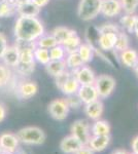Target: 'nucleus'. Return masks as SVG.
<instances>
[{
    "instance_id": "nucleus-46",
    "label": "nucleus",
    "mask_w": 138,
    "mask_h": 154,
    "mask_svg": "<svg viewBox=\"0 0 138 154\" xmlns=\"http://www.w3.org/2000/svg\"><path fill=\"white\" fill-rule=\"evenodd\" d=\"M1 154H16V153H7V152H2Z\"/></svg>"
},
{
    "instance_id": "nucleus-45",
    "label": "nucleus",
    "mask_w": 138,
    "mask_h": 154,
    "mask_svg": "<svg viewBox=\"0 0 138 154\" xmlns=\"http://www.w3.org/2000/svg\"><path fill=\"white\" fill-rule=\"evenodd\" d=\"M16 1V3H18V2H21V1H24V0H14Z\"/></svg>"
},
{
    "instance_id": "nucleus-2",
    "label": "nucleus",
    "mask_w": 138,
    "mask_h": 154,
    "mask_svg": "<svg viewBox=\"0 0 138 154\" xmlns=\"http://www.w3.org/2000/svg\"><path fill=\"white\" fill-rule=\"evenodd\" d=\"M20 143L30 146L42 145L47 140V135L42 128L38 126H26L17 133Z\"/></svg>"
},
{
    "instance_id": "nucleus-10",
    "label": "nucleus",
    "mask_w": 138,
    "mask_h": 154,
    "mask_svg": "<svg viewBox=\"0 0 138 154\" xmlns=\"http://www.w3.org/2000/svg\"><path fill=\"white\" fill-rule=\"evenodd\" d=\"M19 138L17 134L4 133L0 135V146L2 148V152L16 153L19 149Z\"/></svg>"
},
{
    "instance_id": "nucleus-9",
    "label": "nucleus",
    "mask_w": 138,
    "mask_h": 154,
    "mask_svg": "<svg viewBox=\"0 0 138 154\" xmlns=\"http://www.w3.org/2000/svg\"><path fill=\"white\" fill-rule=\"evenodd\" d=\"M73 74L81 85H92L96 80V74L94 70L88 65L79 67V69L73 71Z\"/></svg>"
},
{
    "instance_id": "nucleus-31",
    "label": "nucleus",
    "mask_w": 138,
    "mask_h": 154,
    "mask_svg": "<svg viewBox=\"0 0 138 154\" xmlns=\"http://www.w3.org/2000/svg\"><path fill=\"white\" fill-rule=\"evenodd\" d=\"M50 59L53 61H61V60H65L67 56V53L61 44H57L54 48L50 49Z\"/></svg>"
},
{
    "instance_id": "nucleus-21",
    "label": "nucleus",
    "mask_w": 138,
    "mask_h": 154,
    "mask_svg": "<svg viewBox=\"0 0 138 154\" xmlns=\"http://www.w3.org/2000/svg\"><path fill=\"white\" fill-rule=\"evenodd\" d=\"M51 33H52V35L55 37V39L57 40L58 44H63L70 36H72L73 34L76 33V31H74L73 29L68 28V27L58 26L56 28L53 29V31Z\"/></svg>"
},
{
    "instance_id": "nucleus-8",
    "label": "nucleus",
    "mask_w": 138,
    "mask_h": 154,
    "mask_svg": "<svg viewBox=\"0 0 138 154\" xmlns=\"http://www.w3.org/2000/svg\"><path fill=\"white\" fill-rule=\"evenodd\" d=\"M123 9L120 0H102L100 14H102L104 18H115V17H119Z\"/></svg>"
},
{
    "instance_id": "nucleus-3",
    "label": "nucleus",
    "mask_w": 138,
    "mask_h": 154,
    "mask_svg": "<svg viewBox=\"0 0 138 154\" xmlns=\"http://www.w3.org/2000/svg\"><path fill=\"white\" fill-rule=\"evenodd\" d=\"M102 0H79L77 5V17L84 22L96 19L101 11Z\"/></svg>"
},
{
    "instance_id": "nucleus-47",
    "label": "nucleus",
    "mask_w": 138,
    "mask_h": 154,
    "mask_svg": "<svg viewBox=\"0 0 138 154\" xmlns=\"http://www.w3.org/2000/svg\"><path fill=\"white\" fill-rule=\"evenodd\" d=\"M2 153V148H1V146H0V154Z\"/></svg>"
},
{
    "instance_id": "nucleus-24",
    "label": "nucleus",
    "mask_w": 138,
    "mask_h": 154,
    "mask_svg": "<svg viewBox=\"0 0 138 154\" xmlns=\"http://www.w3.org/2000/svg\"><path fill=\"white\" fill-rule=\"evenodd\" d=\"M17 14V3L14 0H0V18H8Z\"/></svg>"
},
{
    "instance_id": "nucleus-14",
    "label": "nucleus",
    "mask_w": 138,
    "mask_h": 154,
    "mask_svg": "<svg viewBox=\"0 0 138 154\" xmlns=\"http://www.w3.org/2000/svg\"><path fill=\"white\" fill-rule=\"evenodd\" d=\"M41 11V8L32 3L30 0H24V1L17 3V14L21 17H38Z\"/></svg>"
},
{
    "instance_id": "nucleus-39",
    "label": "nucleus",
    "mask_w": 138,
    "mask_h": 154,
    "mask_svg": "<svg viewBox=\"0 0 138 154\" xmlns=\"http://www.w3.org/2000/svg\"><path fill=\"white\" fill-rule=\"evenodd\" d=\"M131 148H132V153L138 154V136L133 138L131 142Z\"/></svg>"
},
{
    "instance_id": "nucleus-7",
    "label": "nucleus",
    "mask_w": 138,
    "mask_h": 154,
    "mask_svg": "<svg viewBox=\"0 0 138 154\" xmlns=\"http://www.w3.org/2000/svg\"><path fill=\"white\" fill-rule=\"evenodd\" d=\"M38 91V84L32 80H22L17 85L16 94L22 100L33 98Z\"/></svg>"
},
{
    "instance_id": "nucleus-27",
    "label": "nucleus",
    "mask_w": 138,
    "mask_h": 154,
    "mask_svg": "<svg viewBox=\"0 0 138 154\" xmlns=\"http://www.w3.org/2000/svg\"><path fill=\"white\" fill-rule=\"evenodd\" d=\"M82 43V38L77 35V33H75L72 36H70L63 44H61V45H63V48H65L66 53L69 54V53L77 51V49H79V48L81 46Z\"/></svg>"
},
{
    "instance_id": "nucleus-19",
    "label": "nucleus",
    "mask_w": 138,
    "mask_h": 154,
    "mask_svg": "<svg viewBox=\"0 0 138 154\" xmlns=\"http://www.w3.org/2000/svg\"><path fill=\"white\" fill-rule=\"evenodd\" d=\"M119 59L121 63L127 68H132L135 66V64L138 62V53L134 48H127L125 51L119 53Z\"/></svg>"
},
{
    "instance_id": "nucleus-5",
    "label": "nucleus",
    "mask_w": 138,
    "mask_h": 154,
    "mask_svg": "<svg viewBox=\"0 0 138 154\" xmlns=\"http://www.w3.org/2000/svg\"><path fill=\"white\" fill-rule=\"evenodd\" d=\"M70 135L79 139L84 145H87L91 139V125L86 119H77L70 126Z\"/></svg>"
},
{
    "instance_id": "nucleus-4",
    "label": "nucleus",
    "mask_w": 138,
    "mask_h": 154,
    "mask_svg": "<svg viewBox=\"0 0 138 154\" xmlns=\"http://www.w3.org/2000/svg\"><path fill=\"white\" fill-rule=\"evenodd\" d=\"M97 89L99 99H107L112 95L117 86V81L111 75L108 74H101L96 76V80L94 83Z\"/></svg>"
},
{
    "instance_id": "nucleus-33",
    "label": "nucleus",
    "mask_w": 138,
    "mask_h": 154,
    "mask_svg": "<svg viewBox=\"0 0 138 154\" xmlns=\"http://www.w3.org/2000/svg\"><path fill=\"white\" fill-rule=\"evenodd\" d=\"M14 69H16L18 74H20V75L23 76V77H26V76L31 75V74L34 72V70H35V63L26 64V63H21V62H19L18 66Z\"/></svg>"
},
{
    "instance_id": "nucleus-20",
    "label": "nucleus",
    "mask_w": 138,
    "mask_h": 154,
    "mask_svg": "<svg viewBox=\"0 0 138 154\" xmlns=\"http://www.w3.org/2000/svg\"><path fill=\"white\" fill-rule=\"evenodd\" d=\"M44 68H46L47 73L49 74L50 76L54 77V78L61 75L62 73H64V72L67 70L65 60H61V61H53V60H51V61L44 66Z\"/></svg>"
},
{
    "instance_id": "nucleus-25",
    "label": "nucleus",
    "mask_w": 138,
    "mask_h": 154,
    "mask_svg": "<svg viewBox=\"0 0 138 154\" xmlns=\"http://www.w3.org/2000/svg\"><path fill=\"white\" fill-rule=\"evenodd\" d=\"M65 63H66L67 70H69L71 72L75 71L76 69H79V67L85 65L84 62H82V60L81 59V57H79V54L77 51L67 54L66 58H65Z\"/></svg>"
},
{
    "instance_id": "nucleus-42",
    "label": "nucleus",
    "mask_w": 138,
    "mask_h": 154,
    "mask_svg": "<svg viewBox=\"0 0 138 154\" xmlns=\"http://www.w3.org/2000/svg\"><path fill=\"white\" fill-rule=\"evenodd\" d=\"M111 154H130V153L127 150H124V149H117Z\"/></svg>"
},
{
    "instance_id": "nucleus-36",
    "label": "nucleus",
    "mask_w": 138,
    "mask_h": 154,
    "mask_svg": "<svg viewBox=\"0 0 138 154\" xmlns=\"http://www.w3.org/2000/svg\"><path fill=\"white\" fill-rule=\"evenodd\" d=\"M68 104L70 109H74V110H77L81 107H82V102L81 101V99L79 98L77 95H72V96H67V98L65 99Z\"/></svg>"
},
{
    "instance_id": "nucleus-28",
    "label": "nucleus",
    "mask_w": 138,
    "mask_h": 154,
    "mask_svg": "<svg viewBox=\"0 0 138 154\" xmlns=\"http://www.w3.org/2000/svg\"><path fill=\"white\" fill-rule=\"evenodd\" d=\"M129 44H130V40L127 33L125 31H123V30H121L117 35V40H115L114 51H117V53H121V51L130 48Z\"/></svg>"
},
{
    "instance_id": "nucleus-32",
    "label": "nucleus",
    "mask_w": 138,
    "mask_h": 154,
    "mask_svg": "<svg viewBox=\"0 0 138 154\" xmlns=\"http://www.w3.org/2000/svg\"><path fill=\"white\" fill-rule=\"evenodd\" d=\"M11 79V70L9 67L0 63V88L7 85Z\"/></svg>"
},
{
    "instance_id": "nucleus-16",
    "label": "nucleus",
    "mask_w": 138,
    "mask_h": 154,
    "mask_svg": "<svg viewBox=\"0 0 138 154\" xmlns=\"http://www.w3.org/2000/svg\"><path fill=\"white\" fill-rule=\"evenodd\" d=\"M76 95L79 96V98L81 99L84 105L99 99L97 89L94 84H92V85H81Z\"/></svg>"
},
{
    "instance_id": "nucleus-11",
    "label": "nucleus",
    "mask_w": 138,
    "mask_h": 154,
    "mask_svg": "<svg viewBox=\"0 0 138 154\" xmlns=\"http://www.w3.org/2000/svg\"><path fill=\"white\" fill-rule=\"evenodd\" d=\"M84 112L87 117L91 120H98L101 119L104 112V104L101 99H98L96 101H93L91 103L84 105Z\"/></svg>"
},
{
    "instance_id": "nucleus-12",
    "label": "nucleus",
    "mask_w": 138,
    "mask_h": 154,
    "mask_svg": "<svg viewBox=\"0 0 138 154\" xmlns=\"http://www.w3.org/2000/svg\"><path fill=\"white\" fill-rule=\"evenodd\" d=\"M117 33L111 32H97V43L99 49L102 51H111L114 49L115 40H117Z\"/></svg>"
},
{
    "instance_id": "nucleus-48",
    "label": "nucleus",
    "mask_w": 138,
    "mask_h": 154,
    "mask_svg": "<svg viewBox=\"0 0 138 154\" xmlns=\"http://www.w3.org/2000/svg\"><path fill=\"white\" fill-rule=\"evenodd\" d=\"M132 154H134V153H132Z\"/></svg>"
},
{
    "instance_id": "nucleus-35",
    "label": "nucleus",
    "mask_w": 138,
    "mask_h": 154,
    "mask_svg": "<svg viewBox=\"0 0 138 154\" xmlns=\"http://www.w3.org/2000/svg\"><path fill=\"white\" fill-rule=\"evenodd\" d=\"M121 31L120 27L114 23H105L102 24L97 28V32L102 33V32H111V33H119Z\"/></svg>"
},
{
    "instance_id": "nucleus-30",
    "label": "nucleus",
    "mask_w": 138,
    "mask_h": 154,
    "mask_svg": "<svg viewBox=\"0 0 138 154\" xmlns=\"http://www.w3.org/2000/svg\"><path fill=\"white\" fill-rule=\"evenodd\" d=\"M34 60L35 62H37L40 65L46 66L51 59H50V51L49 49L46 48H41L36 46V48L34 49Z\"/></svg>"
},
{
    "instance_id": "nucleus-23",
    "label": "nucleus",
    "mask_w": 138,
    "mask_h": 154,
    "mask_svg": "<svg viewBox=\"0 0 138 154\" xmlns=\"http://www.w3.org/2000/svg\"><path fill=\"white\" fill-rule=\"evenodd\" d=\"M77 53H79V57H81L85 65H88L90 62H92L93 58H94L95 49L93 44H91L90 42H87V43L81 44V46L77 49Z\"/></svg>"
},
{
    "instance_id": "nucleus-1",
    "label": "nucleus",
    "mask_w": 138,
    "mask_h": 154,
    "mask_svg": "<svg viewBox=\"0 0 138 154\" xmlns=\"http://www.w3.org/2000/svg\"><path fill=\"white\" fill-rule=\"evenodd\" d=\"M44 33V25L37 17L19 16L14 23V34L16 40L35 42Z\"/></svg>"
},
{
    "instance_id": "nucleus-40",
    "label": "nucleus",
    "mask_w": 138,
    "mask_h": 154,
    "mask_svg": "<svg viewBox=\"0 0 138 154\" xmlns=\"http://www.w3.org/2000/svg\"><path fill=\"white\" fill-rule=\"evenodd\" d=\"M94 153H95L94 151H92L87 145H84L75 154H94Z\"/></svg>"
},
{
    "instance_id": "nucleus-26",
    "label": "nucleus",
    "mask_w": 138,
    "mask_h": 154,
    "mask_svg": "<svg viewBox=\"0 0 138 154\" xmlns=\"http://www.w3.org/2000/svg\"><path fill=\"white\" fill-rule=\"evenodd\" d=\"M136 14H125L124 16L121 17L120 19V25H121L123 31L127 32V33H134L135 24H136Z\"/></svg>"
},
{
    "instance_id": "nucleus-37",
    "label": "nucleus",
    "mask_w": 138,
    "mask_h": 154,
    "mask_svg": "<svg viewBox=\"0 0 138 154\" xmlns=\"http://www.w3.org/2000/svg\"><path fill=\"white\" fill-rule=\"evenodd\" d=\"M8 43H7V38L3 33H0V59L2 58V56L5 53Z\"/></svg>"
},
{
    "instance_id": "nucleus-34",
    "label": "nucleus",
    "mask_w": 138,
    "mask_h": 154,
    "mask_svg": "<svg viewBox=\"0 0 138 154\" xmlns=\"http://www.w3.org/2000/svg\"><path fill=\"white\" fill-rule=\"evenodd\" d=\"M125 14H134L138 8V0H120Z\"/></svg>"
},
{
    "instance_id": "nucleus-44",
    "label": "nucleus",
    "mask_w": 138,
    "mask_h": 154,
    "mask_svg": "<svg viewBox=\"0 0 138 154\" xmlns=\"http://www.w3.org/2000/svg\"><path fill=\"white\" fill-rule=\"evenodd\" d=\"M133 70H134V73H135V75H136V77L138 78V62L136 64H135V66L133 67Z\"/></svg>"
},
{
    "instance_id": "nucleus-38",
    "label": "nucleus",
    "mask_w": 138,
    "mask_h": 154,
    "mask_svg": "<svg viewBox=\"0 0 138 154\" xmlns=\"http://www.w3.org/2000/svg\"><path fill=\"white\" fill-rule=\"evenodd\" d=\"M33 4H35L36 6H38L39 8H42V7L47 6L49 4L50 0H30Z\"/></svg>"
},
{
    "instance_id": "nucleus-29",
    "label": "nucleus",
    "mask_w": 138,
    "mask_h": 154,
    "mask_svg": "<svg viewBox=\"0 0 138 154\" xmlns=\"http://www.w3.org/2000/svg\"><path fill=\"white\" fill-rule=\"evenodd\" d=\"M36 46L41 48H46V49H51L52 48H54L55 45H57L58 42L55 39V37L52 35V33L46 34L44 33L41 37H39L36 41Z\"/></svg>"
},
{
    "instance_id": "nucleus-6",
    "label": "nucleus",
    "mask_w": 138,
    "mask_h": 154,
    "mask_svg": "<svg viewBox=\"0 0 138 154\" xmlns=\"http://www.w3.org/2000/svg\"><path fill=\"white\" fill-rule=\"evenodd\" d=\"M70 108L65 99H55L47 106V112L52 118L58 121H63L67 118Z\"/></svg>"
},
{
    "instance_id": "nucleus-18",
    "label": "nucleus",
    "mask_w": 138,
    "mask_h": 154,
    "mask_svg": "<svg viewBox=\"0 0 138 154\" xmlns=\"http://www.w3.org/2000/svg\"><path fill=\"white\" fill-rule=\"evenodd\" d=\"M2 62H3L4 65H6L9 68H16L20 62V56L19 51H18L17 48L14 45L7 46L5 53L2 56Z\"/></svg>"
},
{
    "instance_id": "nucleus-41",
    "label": "nucleus",
    "mask_w": 138,
    "mask_h": 154,
    "mask_svg": "<svg viewBox=\"0 0 138 154\" xmlns=\"http://www.w3.org/2000/svg\"><path fill=\"white\" fill-rule=\"evenodd\" d=\"M6 107L3 105V104H0V122H2V121L5 119L6 117Z\"/></svg>"
},
{
    "instance_id": "nucleus-15",
    "label": "nucleus",
    "mask_w": 138,
    "mask_h": 154,
    "mask_svg": "<svg viewBox=\"0 0 138 154\" xmlns=\"http://www.w3.org/2000/svg\"><path fill=\"white\" fill-rule=\"evenodd\" d=\"M79 86H81V84H79V82L77 81V79L75 78L73 72L70 71L69 75L67 76V78L65 79V81L58 88H59L60 91L67 97V96L76 95L77 91H79Z\"/></svg>"
},
{
    "instance_id": "nucleus-22",
    "label": "nucleus",
    "mask_w": 138,
    "mask_h": 154,
    "mask_svg": "<svg viewBox=\"0 0 138 154\" xmlns=\"http://www.w3.org/2000/svg\"><path fill=\"white\" fill-rule=\"evenodd\" d=\"M110 131H111L110 125L103 119L95 120L91 125L92 136H108L110 135Z\"/></svg>"
},
{
    "instance_id": "nucleus-17",
    "label": "nucleus",
    "mask_w": 138,
    "mask_h": 154,
    "mask_svg": "<svg viewBox=\"0 0 138 154\" xmlns=\"http://www.w3.org/2000/svg\"><path fill=\"white\" fill-rule=\"evenodd\" d=\"M110 135L108 136H92L87 146L94 152H102L109 146Z\"/></svg>"
},
{
    "instance_id": "nucleus-43",
    "label": "nucleus",
    "mask_w": 138,
    "mask_h": 154,
    "mask_svg": "<svg viewBox=\"0 0 138 154\" xmlns=\"http://www.w3.org/2000/svg\"><path fill=\"white\" fill-rule=\"evenodd\" d=\"M134 34L136 35V37L138 38V16L136 19V24H135V28H134Z\"/></svg>"
},
{
    "instance_id": "nucleus-13",
    "label": "nucleus",
    "mask_w": 138,
    "mask_h": 154,
    "mask_svg": "<svg viewBox=\"0 0 138 154\" xmlns=\"http://www.w3.org/2000/svg\"><path fill=\"white\" fill-rule=\"evenodd\" d=\"M82 146L84 144L72 135L64 137L60 142V149L64 154H75Z\"/></svg>"
}]
</instances>
